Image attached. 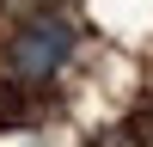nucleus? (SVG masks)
<instances>
[{
	"label": "nucleus",
	"mask_w": 153,
	"mask_h": 147,
	"mask_svg": "<svg viewBox=\"0 0 153 147\" xmlns=\"http://www.w3.org/2000/svg\"><path fill=\"white\" fill-rule=\"evenodd\" d=\"M68 55H74V24L68 19H31L6 43V68L19 74V80H49Z\"/></svg>",
	"instance_id": "obj_1"
}]
</instances>
